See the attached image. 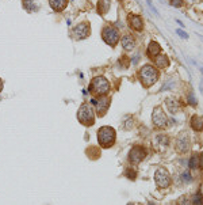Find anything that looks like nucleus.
<instances>
[{"label": "nucleus", "mask_w": 203, "mask_h": 205, "mask_svg": "<svg viewBox=\"0 0 203 205\" xmlns=\"http://www.w3.org/2000/svg\"><path fill=\"white\" fill-rule=\"evenodd\" d=\"M97 141L103 148H110L115 143V130L111 126H102L97 130Z\"/></svg>", "instance_id": "nucleus-1"}, {"label": "nucleus", "mask_w": 203, "mask_h": 205, "mask_svg": "<svg viewBox=\"0 0 203 205\" xmlns=\"http://www.w3.org/2000/svg\"><path fill=\"white\" fill-rule=\"evenodd\" d=\"M140 79L142 81V84L145 87H149V86L154 84L158 79V71L154 67H152L150 64H146L141 68L140 71Z\"/></svg>", "instance_id": "nucleus-2"}, {"label": "nucleus", "mask_w": 203, "mask_h": 205, "mask_svg": "<svg viewBox=\"0 0 203 205\" xmlns=\"http://www.w3.org/2000/svg\"><path fill=\"white\" fill-rule=\"evenodd\" d=\"M89 90H91L92 92H95L97 97H104V95H107L110 91V83L104 76H96V77H93V80L91 81Z\"/></svg>", "instance_id": "nucleus-3"}, {"label": "nucleus", "mask_w": 203, "mask_h": 205, "mask_svg": "<svg viewBox=\"0 0 203 205\" xmlns=\"http://www.w3.org/2000/svg\"><path fill=\"white\" fill-rule=\"evenodd\" d=\"M77 120L85 126H91L95 122V113L92 108L88 103H84L80 106L79 112H77Z\"/></svg>", "instance_id": "nucleus-4"}, {"label": "nucleus", "mask_w": 203, "mask_h": 205, "mask_svg": "<svg viewBox=\"0 0 203 205\" xmlns=\"http://www.w3.org/2000/svg\"><path fill=\"white\" fill-rule=\"evenodd\" d=\"M102 37H103L104 42L108 44L110 46H115L118 41H119V33L112 26H106L103 29V31H102Z\"/></svg>", "instance_id": "nucleus-5"}, {"label": "nucleus", "mask_w": 203, "mask_h": 205, "mask_svg": "<svg viewBox=\"0 0 203 205\" xmlns=\"http://www.w3.org/2000/svg\"><path fill=\"white\" fill-rule=\"evenodd\" d=\"M154 181H156L158 187H161V189H166V187L171 185L172 179H171V175L165 169H158L156 171V174H154Z\"/></svg>", "instance_id": "nucleus-6"}, {"label": "nucleus", "mask_w": 203, "mask_h": 205, "mask_svg": "<svg viewBox=\"0 0 203 205\" xmlns=\"http://www.w3.org/2000/svg\"><path fill=\"white\" fill-rule=\"evenodd\" d=\"M190 150V134L188 132L183 130L176 137V151L179 154H186Z\"/></svg>", "instance_id": "nucleus-7"}, {"label": "nucleus", "mask_w": 203, "mask_h": 205, "mask_svg": "<svg viewBox=\"0 0 203 205\" xmlns=\"http://www.w3.org/2000/svg\"><path fill=\"white\" fill-rule=\"evenodd\" d=\"M152 120H153V124L156 126H158V128H165V126H168V117H166V114L164 113V110H162L160 106L154 108Z\"/></svg>", "instance_id": "nucleus-8"}, {"label": "nucleus", "mask_w": 203, "mask_h": 205, "mask_svg": "<svg viewBox=\"0 0 203 205\" xmlns=\"http://www.w3.org/2000/svg\"><path fill=\"white\" fill-rule=\"evenodd\" d=\"M146 158V150L144 147H133L131 150H130L129 152V162L133 163V165H138V163H141L144 159Z\"/></svg>", "instance_id": "nucleus-9"}, {"label": "nucleus", "mask_w": 203, "mask_h": 205, "mask_svg": "<svg viewBox=\"0 0 203 205\" xmlns=\"http://www.w3.org/2000/svg\"><path fill=\"white\" fill-rule=\"evenodd\" d=\"M89 33H91V29H89L88 22H81L73 27V37L76 39H85L89 35Z\"/></svg>", "instance_id": "nucleus-10"}, {"label": "nucleus", "mask_w": 203, "mask_h": 205, "mask_svg": "<svg viewBox=\"0 0 203 205\" xmlns=\"http://www.w3.org/2000/svg\"><path fill=\"white\" fill-rule=\"evenodd\" d=\"M91 103L95 105V108H96V113L99 114V116H103V114L107 112V109L110 108V99L108 98H106L104 97H99L97 99H91Z\"/></svg>", "instance_id": "nucleus-11"}, {"label": "nucleus", "mask_w": 203, "mask_h": 205, "mask_svg": "<svg viewBox=\"0 0 203 205\" xmlns=\"http://www.w3.org/2000/svg\"><path fill=\"white\" fill-rule=\"evenodd\" d=\"M153 144L156 145V148L162 151L169 145V137L166 136V134H157V136L154 137V140H153Z\"/></svg>", "instance_id": "nucleus-12"}, {"label": "nucleus", "mask_w": 203, "mask_h": 205, "mask_svg": "<svg viewBox=\"0 0 203 205\" xmlns=\"http://www.w3.org/2000/svg\"><path fill=\"white\" fill-rule=\"evenodd\" d=\"M122 48L125 49V50H133L134 46H136V39H134L133 35H125L123 38H122Z\"/></svg>", "instance_id": "nucleus-13"}, {"label": "nucleus", "mask_w": 203, "mask_h": 205, "mask_svg": "<svg viewBox=\"0 0 203 205\" xmlns=\"http://www.w3.org/2000/svg\"><path fill=\"white\" fill-rule=\"evenodd\" d=\"M129 23H130V26H131L134 30H138V31H141L142 27H144V22H142L141 16H138V15L129 16Z\"/></svg>", "instance_id": "nucleus-14"}, {"label": "nucleus", "mask_w": 203, "mask_h": 205, "mask_svg": "<svg viewBox=\"0 0 203 205\" xmlns=\"http://www.w3.org/2000/svg\"><path fill=\"white\" fill-rule=\"evenodd\" d=\"M165 103H166V108L172 114H176L179 110H180V103L175 99V98H168V99H165Z\"/></svg>", "instance_id": "nucleus-15"}, {"label": "nucleus", "mask_w": 203, "mask_h": 205, "mask_svg": "<svg viewBox=\"0 0 203 205\" xmlns=\"http://www.w3.org/2000/svg\"><path fill=\"white\" fill-rule=\"evenodd\" d=\"M49 4H50V7L54 11L60 12V11H62L64 8L67 7L68 0H49Z\"/></svg>", "instance_id": "nucleus-16"}, {"label": "nucleus", "mask_w": 203, "mask_h": 205, "mask_svg": "<svg viewBox=\"0 0 203 205\" xmlns=\"http://www.w3.org/2000/svg\"><path fill=\"white\" fill-rule=\"evenodd\" d=\"M191 126H192V129L196 130V132L203 130V118L199 116H192L191 117Z\"/></svg>", "instance_id": "nucleus-17"}, {"label": "nucleus", "mask_w": 203, "mask_h": 205, "mask_svg": "<svg viewBox=\"0 0 203 205\" xmlns=\"http://www.w3.org/2000/svg\"><path fill=\"white\" fill-rule=\"evenodd\" d=\"M160 52H161L160 44H157L156 41H152V42L149 44V46H148V53H149V56L156 57V56L160 55Z\"/></svg>", "instance_id": "nucleus-18"}, {"label": "nucleus", "mask_w": 203, "mask_h": 205, "mask_svg": "<svg viewBox=\"0 0 203 205\" xmlns=\"http://www.w3.org/2000/svg\"><path fill=\"white\" fill-rule=\"evenodd\" d=\"M154 63H156V65H158L160 68H166L169 65V60H168V57L164 56V55H158L156 56V60H154Z\"/></svg>", "instance_id": "nucleus-19"}, {"label": "nucleus", "mask_w": 203, "mask_h": 205, "mask_svg": "<svg viewBox=\"0 0 203 205\" xmlns=\"http://www.w3.org/2000/svg\"><path fill=\"white\" fill-rule=\"evenodd\" d=\"M108 8H110V0H99V3H97V11L100 14H106L108 11Z\"/></svg>", "instance_id": "nucleus-20"}, {"label": "nucleus", "mask_w": 203, "mask_h": 205, "mask_svg": "<svg viewBox=\"0 0 203 205\" xmlns=\"http://www.w3.org/2000/svg\"><path fill=\"white\" fill-rule=\"evenodd\" d=\"M188 166H190L191 170H195L196 167H199V155H198V154H194L192 156H191Z\"/></svg>", "instance_id": "nucleus-21"}, {"label": "nucleus", "mask_w": 203, "mask_h": 205, "mask_svg": "<svg viewBox=\"0 0 203 205\" xmlns=\"http://www.w3.org/2000/svg\"><path fill=\"white\" fill-rule=\"evenodd\" d=\"M22 4H23V7L26 8V10H27L28 12L37 11V8L32 7L34 4H37V3H35V0H22Z\"/></svg>", "instance_id": "nucleus-22"}, {"label": "nucleus", "mask_w": 203, "mask_h": 205, "mask_svg": "<svg viewBox=\"0 0 203 205\" xmlns=\"http://www.w3.org/2000/svg\"><path fill=\"white\" fill-rule=\"evenodd\" d=\"M181 181L184 182V183H191V182H192V175L190 174L188 170L184 171V173L181 174Z\"/></svg>", "instance_id": "nucleus-23"}, {"label": "nucleus", "mask_w": 203, "mask_h": 205, "mask_svg": "<svg viewBox=\"0 0 203 205\" xmlns=\"http://www.w3.org/2000/svg\"><path fill=\"white\" fill-rule=\"evenodd\" d=\"M194 205H203V196L201 192H198V193L194 196Z\"/></svg>", "instance_id": "nucleus-24"}, {"label": "nucleus", "mask_w": 203, "mask_h": 205, "mask_svg": "<svg viewBox=\"0 0 203 205\" xmlns=\"http://www.w3.org/2000/svg\"><path fill=\"white\" fill-rule=\"evenodd\" d=\"M125 175L127 178H130V179H136L137 178V171L133 170V169H127V170H126V173H125Z\"/></svg>", "instance_id": "nucleus-25"}, {"label": "nucleus", "mask_w": 203, "mask_h": 205, "mask_svg": "<svg viewBox=\"0 0 203 205\" xmlns=\"http://www.w3.org/2000/svg\"><path fill=\"white\" fill-rule=\"evenodd\" d=\"M177 205H191V202L188 201V198L187 197H180L177 201Z\"/></svg>", "instance_id": "nucleus-26"}, {"label": "nucleus", "mask_w": 203, "mask_h": 205, "mask_svg": "<svg viewBox=\"0 0 203 205\" xmlns=\"http://www.w3.org/2000/svg\"><path fill=\"white\" fill-rule=\"evenodd\" d=\"M171 4H172L173 7L179 8V7H181V6H183V0H171Z\"/></svg>", "instance_id": "nucleus-27"}, {"label": "nucleus", "mask_w": 203, "mask_h": 205, "mask_svg": "<svg viewBox=\"0 0 203 205\" xmlns=\"http://www.w3.org/2000/svg\"><path fill=\"white\" fill-rule=\"evenodd\" d=\"M188 102H190V105H192V106H196V98H195L194 95H192V94H190V95H188Z\"/></svg>", "instance_id": "nucleus-28"}, {"label": "nucleus", "mask_w": 203, "mask_h": 205, "mask_svg": "<svg viewBox=\"0 0 203 205\" xmlns=\"http://www.w3.org/2000/svg\"><path fill=\"white\" fill-rule=\"evenodd\" d=\"M127 120H129V121L125 124V129H130V128H131V126H133V125H131V124H133V118L127 116Z\"/></svg>", "instance_id": "nucleus-29"}, {"label": "nucleus", "mask_w": 203, "mask_h": 205, "mask_svg": "<svg viewBox=\"0 0 203 205\" xmlns=\"http://www.w3.org/2000/svg\"><path fill=\"white\" fill-rule=\"evenodd\" d=\"M176 33L181 37V38H188V34H187V33H184L183 30H176Z\"/></svg>", "instance_id": "nucleus-30"}, {"label": "nucleus", "mask_w": 203, "mask_h": 205, "mask_svg": "<svg viewBox=\"0 0 203 205\" xmlns=\"http://www.w3.org/2000/svg\"><path fill=\"white\" fill-rule=\"evenodd\" d=\"M138 60H140V55H136V56H134L133 59H131V63H133V64H137Z\"/></svg>", "instance_id": "nucleus-31"}, {"label": "nucleus", "mask_w": 203, "mask_h": 205, "mask_svg": "<svg viewBox=\"0 0 203 205\" xmlns=\"http://www.w3.org/2000/svg\"><path fill=\"white\" fill-rule=\"evenodd\" d=\"M171 86H172V81H169V83H168V84H165V86H164V87H162V88H161V91H164V90H166V88H169V87H171Z\"/></svg>", "instance_id": "nucleus-32"}, {"label": "nucleus", "mask_w": 203, "mask_h": 205, "mask_svg": "<svg viewBox=\"0 0 203 205\" xmlns=\"http://www.w3.org/2000/svg\"><path fill=\"white\" fill-rule=\"evenodd\" d=\"M199 166H201L202 169H203V154L201 155V158H199Z\"/></svg>", "instance_id": "nucleus-33"}, {"label": "nucleus", "mask_w": 203, "mask_h": 205, "mask_svg": "<svg viewBox=\"0 0 203 205\" xmlns=\"http://www.w3.org/2000/svg\"><path fill=\"white\" fill-rule=\"evenodd\" d=\"M2 88H3V80L0 79V91H2Z\"/></svg>", "instance_id": "nucleus-34"}, {"label": "nucleus", "mask_w": 203, "mask_h": 205, "mask_svg": "<svg viewBox=\"0 0 203 205\" xmlns=\"http://www.w3.org/2000/svg\"><path fill=\"white\" fill-rule=\"evenodd\" d=\"M202 73H203V68H202Z\"/></svg>", "instance_id": "nucleus-35"}]
</instances>
